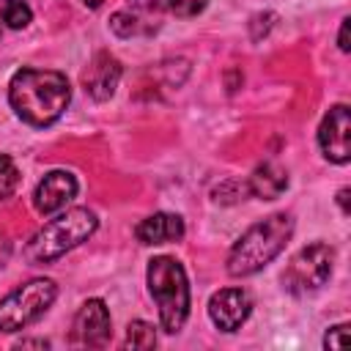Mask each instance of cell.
<instances>
[{
  "mask_svg": "<svg viewBox=\"0 0 351 351\" xmlns=\"http://www.w3.org/2000/svg\"><path fill=\"white\" fill-rule=\"evenodd\" d=\"M156 346V326L148 321H132L126 326V340L123 348H154Z\"/></svg>",
  "mask_w": 351,
  "mask_h": 351,
  "instance_id": "16",
  "label": "cell"
},
{
  "mask_svg": "<svg viewBox=\"0 0 351 351\" xmlns=\"http://www.w3.org/2000/svg\"><path fill=\"white\" fill-rule=\"evenodd\" d=\"M82 3H85V5H88V8H99V5H101V3H104V0H82Z\"/></svg>",
  "mask_w": 351,
  "mask_h": 351,
  "instance_id": "25",
  "label": "cell"
},
{
  "mask_svg": "<svg viewBox=\"0 0 351 351\" xmlns=\"http://www.w3.org/2000/svg\"><path fill=\"white\" fill-rule=\"evenodd\" d=\"M19 186V167L8 154H0V200H8Z\"/></svg>",
  "mask_w": 351,
  "mask_h": 351,
  "instance_id": "18",
  "label": "cell"
},
{
  "mask_svg": "<svg viewBox=\"0 0 351 351\" xmlns=\"http://www.w3.org/2000/svg\"><path fill=\"white\" fill-rule=\"evenodd\" d=\"M348 16L340 22V33H337V47H340V52H348L351 49V44H348Z\"/></svg>",
  "mask_w": 351,
  "mask_h": 351,
  "instance_id": "22",
  "label": "cell"
},
{
  "mask_svg": "<svg viewBox=\"0 0 351 351\" xmlns=\"http://www.w3.org/2000/svg\"><path fill=\"white\" fill-rule=\"evenodd\" d=\"M14 348H49V340H19Z\"/></svg>",
  "mask_w": 351,
  "mask_h": 351,
  "instance_id": "23",
  "label": "cell"
},
{
  "mask_svg": "<svg viewBox=\"0 0 351 351\" xmlns=\"http://www.w3.org/2000/svg\"><path fill=\"white\" fill-rule=\"evenodd\" d=\"M348 195H351V192H348V186H343V189L337 192V206H340V211H343V214H348V211H351V208H348Z\"/></svg>",
  "mask_w": 351,
  "mask_h": 351,
  "instance_id": "24",
  "label": "cell"
},
{
  "mask_svg": "<svg viewBox=\"0 0 351 351\" xmlns=\"http://www.w3.org/2000/svg\"><path fill=\"white\" fill-rule=\"evenodd\" d=\"M184 230L186 228H184V219L178 214L156 211L134 228V236L140 244H167V241H178L184 236Z\"/></svg>",
  "mask_w": 351,
  "mask_h": 351,
  "instance_id": "13",
  "label": "cell"
},
{
  "mask_svg": "<svg viewBox=\"0 0 351 351\" xmlns=\"http://www.w3.org/2000/svg\"><path fill=\"white\" fill-rule=\"evenodd\" d=\"M293 236V217L285 211L269 214L266 219L247 228L239 241L228 252V274L230 277H250L269 266L291 241Z\"/></svg>",
  "mask_w": 351,
  "mask_h": 351,
  "instance_id": "2",
  "label": "cell"
},
{
  "mask_svg": "<svg viewBox=\"0 0 351 351\" xmlns=\"http://www.w3.org/2000/svg\"><path fill=\"white\" fill-rule=\"evenodd\" d=\"M123 77V66L115 55L110 52H96L88 63V69L82 71V88L93 101H107L115 96L118 82Z\"/></svg>",
  "mask_w": 351,
  "mask_h": 351,
  "instance_id": "10",
  "label": "cell"
},
{
  "mask_svg": "<svg viewBox=\"0 0 351 351\" xmlns=\"http://www.w3.org/2000/svg\"><path fill=\"white\" fill-rule=\"evenodd\" d=\"M0 5H3V0H0ZM0 19H3V16H0ZM0 33H3V25H0Z\"/></svg>",
  "mask_w": 351,
  "mask_h": 351,
  "instance_id": "26",
  "label": "cell"
},
{
  "mask_svg": "<svg viewBox=\"0 0 351 351\" xmlns=\"http://www.w3.org/2000/svg\"><path fill=\"white\" fill-rule=\"evenodd\" d=\"M0 16H3V25L11 27V30H22L30 25L33 19V8L25 3V0H3L0 5Z\"/></svg>",
  "mask_w": 351,
  "mask_h": 351,
  "instance_id": "15",
  "label": "cell"
},
{
  "mask_svg": "<svg viewBox=\"0 0 351 351\" xmlns=\"http://www.w3.org/2000/svg\"><path fill=\"white\" fill-rule=\"evenodd\" d=\"M112 337V321L104 299H88L80 304L74 324H71V340L85 348H101Z\"/></svg>",
  "mask_w": 351,
  "mask_h": 351,
  "instance_id": "8",
  "label": "cell"
},
{
  "mask_svg": "<svg viewBox=\"0 0 351 351\" xmlns=\"http://www.w3.org/2000/svg\"><path fill=\"white\" fill-rule=\"evenodd\" d=\"M332 269H335V250L324 241H313L291 258L288 269L282 271V285L288 293L304 296L318 291L332 277Z\"/></svg>",
  "mask_w": 351,
  "mask_h": 351,
  "instance_id": "6",
  "label": "cell"
},
{
  "mask_svg": "<svg viewBox=\"0 0 351 351\" xmlns=\"http://www.w3.org/2000/svg\"><path fill=\"white\" fill-rule=\"evenodd\" d=\"M274 19H277V14H271V11L255 14V16L250 19V38H252V41H261V38H263V36L271 30Z\"/></svg>",
  "mask_w": 351,
  "mask_h": 351,
  "instance_id": "20",
  "label": "cell"
},
{
  "mask_svg": "<svg viewBox=\"0 0 351 351\" xmlns=\"http://www.w3.org/2000/svg\"><path fill=\"white\" fill-rule=\"evenodd\" d=\"M285 189H288V173L274 162L258 165L247 178V192L255 195L258 200H277Z\"/></svg>",
  "mask_w": 351,
  "mask_h": 351,
  "instance_id": "14",
  "label": "cell"
},
{
  "mask_svg": "<svg viewBox=\"0 0 351 351\" xmlns=\"http://www.w3.org/2000/svg\"><path fill=\"white\" fill-rule=\"evenodd\" d=\"M211 195H214L217 203H236V200H244L250 192H247V181L230 178V181H222Z\"/></svg>",
  "mask_w": 351,
  "mask_h": 351,
  "instance_id": "19",
  "label": "cell"
},
{
  "mask_svg": "<svg viewBox=\"0 0 351 351\" xmlns=\"http://www.w3.org/2000/svg\"><path fill=\"white\" fill-rule=\"evenodd\" d=\"M8 101L27 126L44 129L66 112L71 101V85L60 71L19 69L8 82Z\"/></svg>",
  "mask_w": 351,
  "mask_h": 351,
  "instance_id": "1",
  "label": "cell"
},
{
  "mask_svg": "<svg viewBox=\"0 0 351 351\" xmlns=\"http://www.w3.org/2000/svg\"><path fill=\"white\" fill-rule=\"evenodd\" d=\"M77 189L80 184L71 170H49L33 189V208L41 217H52L77 197Z\"/></svg>",
  "mask_w": 351,
  "mask_h": 351,
  "instance_id": "9",
  "label": "cell"
},
{
  "mask_svg": "<svg viewBox=\"0 0 351 351\" xmlns=\"http://www.w3.org/2000/svg\"><path fill=\"white\" fill-rule=\"evenodd\" d=\"M318 145H321V154L335 165H346L351 159V112H348V104H335L321 118Z\"/></svg>",
  "mask_w": 351,
  "mask_h": 351,
  "instance_id": "7",
  "label": "cell"
},
{
  "mask_svg": "<svg viewBox=\"0 0 351 351\" xmlns=\"http://www.w3.org/2000/svg\"><path fill=\"white\" fill-rule=\"evenodd\" d=\"M58 299V285L49 277H36L16 285L0 299V332H19L36 324Z\"/></svg>",
  "mask_w": 351,
  "mask_h": 351,
  "instance_id": "5",
  "label": "cell"
},
{
  "mask_svg": "<svg viewBox=\"0 0 351 351\" xmlns=\"http://www.w3.org/2000/svg\"><path fill=\"white\" fill-rule=\"evenodd\" d=\"M148 293L159 307V324L165 332L176 335L189 318V280L184 266L170 255H156L145 269Z\"/></svg>",
  "mask_w": 351,
  "mask_h": 351,
  "instance_id": "4",
  "label": "cell"
},
{
  "mask_svg": "<svg viewBox=\"0 0 351 351\" xmlns=\"http://www.w3.org/2000/svg\"><path fill=\"white\" fill-rule=\"evenodd\" d=\"M252 313V299L241 288H222L208 299V318L219 332H236Z\"/></svg>",
  "mask_w": 351,
  "mask_h": 351,
  "instance_id": "11",
  "label": "cell"
},
{
  "mask_svg": "<svg viewBox=\"0 0 351 351\" xmlns=\"http://www.w3.org/2000/svg\"><path fill=\"white\" fill-rule=\"evenodd\" d=\"M154 5L162 11V14H173V16H181V19H192L197 14L206 11L208 0H154Z\"/></svg>",
  "mask_w": 351,
  "mask_h": 351,
  "instance_id": "17",
  "label": "cell"
},
{
  "mask_svg": "<svg viewBox=\"0 0 351 351\" xmlns=\"http://www.w3.org/2000/svg\"><path fill=\"white\" fill-rule=\"evenodd\" d=\"M346 335H348V324H337L324 335V346L326 348H346Z\"/></svg>",
  "mask_w": 351,
  "mask_h": 351,
  "instance_id": "21",
  "label": "cell"
},
{
  "mask_svg": "<svg viewBox=\"0 0 351 351\" xmlns=\"http://www.w3.org/2000/svg\"><path fill=\"white\" fill-rule=\"evenodd\" d=\"M159 14L162 11L154 5V0H129L110 16V27L121 38L151 36L154 30H159Z\"/></svg>",
  "mask_w": 351,
  "mask_h": 351,
  "instance_id": "12",
  "label": "cell"
},
{
  "mask_svg": "<svg viewBox=\"0 0 351 351\" xmlns=\"http://www.w3.org/2000/svg\"><path fill=\"white\" fill-rule=\"evenodd\" d=\"M99 228V217L80 206V208H63V214H58L55 219H49L41 230L33 233V239L25 244L22 255L30 266H47L58 258H63L69 250L80 247L82 241H88Z\"/></svg>",
  "mask_w": 351,
  "mask_h": 351,
  "instance_id": "3",
  "label": "cell"
}]
</instances>
